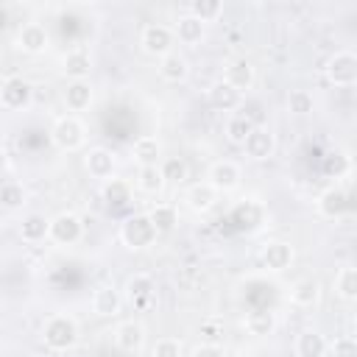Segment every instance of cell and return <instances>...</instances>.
<instances>
[{
    "instance_id": "obj_40",
    "label": "cell",
    "mask_w": 357,
    "mask_h": 357,
    "mask_svg": "<svg viewBox=\"0 0 357 357\" xmlns=\"http://www.w3.org/2000/svg\"><path fill=\"white\" fill-rule=\"evenodd\" d=\"M190 357H226V351H223V346H218V343H198Z\"/></svg>"
},
{
    "instance_id": "obj_39",
    "label": "cell",
    "mask_w": 357,
    "mask_h": 357,
    "mask_svg": "<svg viewBox=\"0 0 357 357\" xmlns=\"http://www.w3.org/2000/svg\"><path fill=\"white\" fill-rule=\"evenodd\" d=\"M181 351H184L181 340L167 335V337H159V340L153 343V349H151V357H181Z\"/></svg>"
},
{
    "instance_id": "obj_28",
    "label": "cell",
    "mask_w": 357,
    "mask_h": 357,
    "mask_svg": "<svg viewBox=\"0 0 357 357\" xmlns=\"http://www.w3.org/2000/svg\"><path fill=\"white\" fill-rule=\"evenodd\" d=\"M243 326H245V332L254 335V337H268V335H273V329H276V312H271V310H254V312L245 315Z\"/></svg>"
},
{
    "instance_id": "obj_36",
    "label": "cell",
    "mask_w": 357,
    "mask_h": 357,
    "mask_svg": "<svg viewBox=\"0 0 357 357\" xmlns=\"http://www.w3.org/2000/svg\"><path fill=\"white\" fill-rule=\"evenodd\" d=\"M159 170H162L165 181H176V184H181V181L187 178V162H184L181 156H162Z\"/></svg>"
},
{
    "instance_id": "obj_18",
    "label": "cell",
    "mask_w": 357,
    "mask_h": 357,
    "mask_svg": "<svg viewBox=\"0 0 357 357\" xmlns=\"http://www.w3.org/2000/svg\"><path fill=\"white\" fill-rule=\"evenodd\" d=\"M318 298H321V282L312 279V276L296 279V282L290 284V290H287V301H290L293 307H301V310L315 307Z\"/></svg>"
},
{
    "instance_id": "obj_38",
    "label": "cell",
    "mask_w": 357,
    "mask_h": 357,
    "mask_svg": "<svg viewBox=\"0 0 357 357\" xmlns=\"http://www.w3.org/2000/svg\"><path fill=\"white\" fill-rule=\"evenodd\" d=\"M0 204L8 206V209L22 206V204H25V190H22V184H17V181L0 184Z\"/></svg>"
},
{
    "instance_id": "obj_33",
    "label": "cell",
    "mask_w": 357,
    "mask_h": 357,
    "mask_svg": "<svg viewBox=\"0 0 357 357\" xmlns=\"http://www.w3.org/2000/svg\"><path fill=\"white\" fill-rule=\"evenodd\" d=\"M187 14L195 17V20H201L204 25L218 22L223 17V0H192L187 6Z\"/></svg>"
},
{
    "instance_id": "obj_11",
    "label": "cell",
    "mask_w": 357,
    "mask_h": 357,
    "mask_svg": "<svg viewBox=\"0 0 357 357\" xmlns=\"http://www.w3.org/2000/svg\"><path fill=\"white\" fill-rule=\"evenodd\" d=\"M240 148L251 162H268L276 153V134L268 126H254Z\"/></svg>"
},
{
    "instance_id": "obj_42",
    "label": "cell",
    "mask_w": 357,
    "mask_h": 357,
    "mask_svg": "<svg viewBox=\"0 0 357 357\" xmlns=\"http://www.w3.org/2000/svg\"><path fill=\"white\" fill-rule=\"evenodd\" d=\"M8 173V153H6V148H0V176H6Z\"/></svg>"
},
{
    "instance_id": "obj_17",
    "label": "cell",
    "mask_w": 357,
    "mask_h": 357,
    "mask_svg": "<svg viewBox=\"0 0 357 357\" xmlns=\"http://www.w3.org/2000/svg\"><path fill=\"white\" fill-rule=\"evenodd\" d=\"M153 290H156V284H153V279L148 273H134L126 282V298L137 310H145V307L153 304Z\"/></svg>"
},
{
    "instance_id": "obj_14",
    "label": "cell",
    "mask_w": 357,
    "mask_h": 357,
    "mask_svg": "<svg viewBox=\"0 0 357 357\" xmlns=\"http://www.w3.org/2000/svg\"><path fill=\"white\" fill-rule=\"evenodd\" d=\"M114 346L123 351V354H139L142 346H145V326L139 321H120L114 326Z\"/></svg>"
},
{
    "instance_id": "obj_8",
    "label": "cell",
    "mask_w": 357,
    "mask_h": 357,
    "mask_svg": "<svg viewBox=\"0 0 357 357\" xmlns=\"http://www.w3.org/2000/svg\"><path fill=\"white\" fill-rule=\"evenodd\" d=\"M240 181H243V170H240V165L231 162V159H218V162H212L209 170H206V184H209L218 195H220V192H234V190L240 187Z\"/></svg>"
},
{
    "instance_id": "obj_22",
    "label": "cell",
    "mask_w": 357,
    "mask_h": 357,
    "mask_svg": "<svg viewBox=\"0 0 357 357\" xmlns=\"http://www.w3.org/2000/svg\"><path fill=\"white\" fill-rule=\"evenodd\" d=\"M123 307V296L117 287L112 284H100L95 293H92V312L98 318H114Z\"/></svg>"
},
{
    "instance_id": "obj_21",
    "label": "cell",
    "mask_w": 357,
    "mask_h": 357,
    "mask_svg": "<svg viewBox=\"0 0 357 357\" xmlns=\"http://www.w3.org/2000/svg\"><path fill=\"white\" fill-rule=\"evenodd\" d=\"M156 70H159V78L167 81V84H181V81L190 78V61H187V56L178 53V50L162 56L159 64H156Z\"/></svg>"
},
{
    "instance_id": "obj_10",
    "label": "cell",
    "mask_w": 357,
    "mask_h": 357,
    "mask_svg": "<svg viewBox=\"0 0 357 357\" xmlns=\"http://www.w3.org/2000/svg\"><path fill=\"white\" fill-rule=\"evenodd\" d=\"M84 170L89 173V178L98 181H109L117 173V153L106 145H95L84 153Z\"/></svg>"
},
{
    "instance_id": "obj_35",
    "label": "cell",
    "mask_w": 357,
    "mask_h": 357,
    "mask_svg": "<svg viewBox=\"0 0 357 357\" xmlns=\"http://www.w3.org/2000/svg\"><path fill=\"white\" fill-rule=\"evenodd\" d=\"M103 201L109 206H123L131 201V184L123 178H109L103 181Z\"/></svg>"
},
{
    "instance_id": "obj_1",
    "label": "cell",
    "mask_w": 357,
    "mask_h": 357,
    "mask_svg": "<svg viewBox=\"0 0 357 357\" xmlns=\"http://www.w3.org/2000/svg\"><path fill=\"white\" fill-rule=\"evenodd\" d=\"M78 321L67 312H53L42 324V343L50 351H70L78 343Z\"/></svg>"
},
{
    "instance_id": "obj_30",
    "label": "cell",
    "mask_w": 357,
    "mask_h": 357,
    "mask_svg": "<svg viewBox=\"0 0 357 357\" xmlns=\"http://www.w3.org/2000/svg\"><path fill=\"white\" fill-rule=\"evenodd\" d=\"M47 223H50V218H45L42 212H31L20 223V237L25 243H42V240H47Z\"/></svg>"
},
{
    "instance_id": "obj_41",
    "label": "cell",
    "mask_w": 357,
    "mask_h": 357,
    "mask_svg": "<svg viewBox=\"0 0 357 357\" xmlns=\"http://www.w3.org/2000/svg\"><path fill=\"white\" fill-rule=\"evenodd\" d=\"M332 156H335V178H337L340 173L349 170V156L346 153H332ZM326 167H332V162H326Z\"/></svg>"
},
{
    "instance_id": "obj_16",
    "label": "cell",
    "mask_w": 357,
    "mask_h": 357,
    "mask_svg": "<svg viewBox=\"0 0 357 357\" xmlns=\"http://www.w3.org/2000/svg\"><path fill=\"white\" fill-rule=\"evenodd\" d=\"M346 206H349V192H346L343 187H337V184L326 187V190L318 195V201H315V212H318L321 218H326V220H337V218L346 212Z\"/></svg>"
},
{
    "instance_id": "obj_29",
    "label": "cell",
    "mask_w": 357,
    "mask_h": 357,
    "mask_svg": "<svg viewBox=\"0 0 357 357\" xmlns=\"http://www.w3.org/2000/svg\"><path fill=\"white\" fill-rule=\"evenodd\" d=\"M254 126H259V123H254V120H251L248 114H243V112H234V114H229V120H226V126H223V134H226V139H229L231 145H243Z\"/></svg>"
},
{
    "instance_id": "obj_32",
    "label": "cell",
    "mask_w": 357,
    "mask_h": 357,
    "mask_svg": "<svg viewBox=\"0 0 357 357\" xmlns=\"http://www.w3.org/2000/svg\"><path fill=\"white\" fill-rule=\"evenodd\" d=\"M332 287H335L337 298L354 301V298H357V268H354V265H340L337 273H335Z\"/></svg>"
},
{
    "instance_id": "obj_5",
    "label": "cell",
    "mask_w": 357,
    "mask_h": 357,
    "mask_svg": "<svg viewBox=\"0 0 357 357\" xmlns=\"http://www.w3.org/2000/svg\"><path fill=\"white\" fill-rule=\"evenodd\" d=\"M139 47H142V53H148L153 59H162V56L173 53L176 50L173 28L165 25V22H148V25H142V31H139Z\"/></svg>"
},
{
    "instance_id": "obj_26",
    "label": "cell",
    "mask_w": 357,
    "mask_h": 357,
    "mask_svg": "<svg viewBox=\"0 0 357 357\" xmlns=\"http://www.w3.org/2000/svg\"><path fill=\"white\" fill-rule=\"evenodd\" d=\"M184 201H187V206H190L192 212L204 215V212H209V209L218 204V192H215L206 181H195V184H190V187L184 190Z\"/></svg>"
},
{
    "instance_id": "obj_34",
    "label": "cell",
    "mask_w": 357,
    "mask_h": 357,
    "mask_svg": "<svg viewBox=\"0 0 357 357\" xmlns=\"http://www.w3.org/2000/svg\"><path fill=\"white\" fill-rule=\"evenodd\" d=\"M284 103H287V112L293 117H307V114L315 112V98H312L310 89H290Z\"/></svg>"
},
{
    "instance_id": "obj_13",
    "label": "cell",
    "mask_w": 357,
    "mask_h": 357,
    "mask_svg": "<svg viewBox=\"0 0 357 357\" xmlns=\"http://www.w3.org/2000/svg\"><path fill=\"white\" fill-rule=\"evenodd\" d=\"M61 73L67 75V81H86L89 73H92V53H89V47H84V45L70 47L61 56Z\"/></svg>"
},
{
    "instance_id": "obj_15",
    "label": "cell",
    "mask_w": 357,
    "mask_h": 357,
    "mask_svg": "<svg viewBox=\"0 0 357 357\" xmlns=\"http://www.w3.org/2000/svg\"><path fill=\"white\" fill-rule=\"evenodd\" d=\"M220 81H226L229 86H234L237 92L245 95V92L254 89V84H257V67H254L248 59H231V61L226 64Z\"/></svg>"
},
{
    "instance_id": "obj_7",
    "label": "cell",
    "mask_w": 357,
    "mask_h": 357,
    "mask_svg": "<svg viewBox=\"0 0 357 357\" xmlns=\"http://www.w3.org/2000/svg\"><path fill=\"white\" fill-rule=\"evenodd\" d=\"M33 100V86L22 75H8L0 81V109L6 112H22Z\"/></svg>"
},
{
    "instance_id": "obj_9",
    "label": "cell",
    "mask_w": 357,
    "mask_h": 357,
    "mask_svg": "<svg viewBox=\"0 0 357 357\" xmlns=\"http://www.w3.org/2000/svg\"><path fill=\"white\" fill-rule=\"evenodd\" d=\"M14 45L17 50H22L25 56H42L47 53L50 47V33L42 22H22L17 28V36H14Z\"/></svg>"
},
{
    "instance_id": "obj_23",
    "label": "cell",
    "mask_w": 357,
    "mask_h": 357,
    "mask_svg": "<svg viewBox=\"0 0 357 357\" xmlns=\"http://www.w3.org/2000/svg\"><path fill=\"white\" fill-rule=\"evenodd\" d=\"M326 335L318 329H301L293 340L296 357H326Z\"/></svg>"
},
{
    "instance_id": "obj_3",
    "label": "cell",
    "mask_w": 357,
    "mask_h": 357,
    "mask_svg": "<svg viewBox=\"0 0 357 357\" xmlns=\"http://www.w3.org/2000/svg\"><path fill=\"white\" fill-rule=\"evenodd\" d=\"M117 237H120V243H123L126 248H131V251H142V248L153 245L159 234H156V229L151 226L148 215H145V212H137V215H128V218L120 223Z\"/></svg>"
},
{
    "instance_id": "obj_24",
    "label": "cell",
    "mask_w": 357,
    "mask_h": 357,
    "mask_svg": "<svg viewBox=\"0 0 357 357\" xmlns=\"http://www.w3.org/2000/svg\"><path fill=\"white\" fill-rule=\"evenodd\" d=\"M131 159H134L139 167L159 165V162H162V142H159V137H153V134L137 137L134 145H131Z\"/></svg>"
},
{
    "instance_id": "obj_2",
    "label": "cell",
    "mask_w": 357,
    "mask_h": 357,
    "mask_svg": "<svg viewBox=\"0 0 357 357\" xmlns=\"http://www.w3.org/2000/svg\"><path fill=\"white\" fill-rule=\"evenodd\" d=\"M50 142L59 148V151H81L86 145V126L78 114H61L56 117L53 128H50Z\"/></svg>"
},
{
    "instance_id": "obj_31",
    "label": "cell",
    "mask_w": 357,
    "mask_h": 357,
    "mask_svg": "<svg viewBox=\"0 0 357 357\" xmlns=\"http://www.w3.org/2000/svg\"><path fill=\"white\" fill-rule=\"evenodd\" d=\"M134 184H137V190L145 192V195H159V192L165 190L167 181H165L159 165H148V167H139V170H137Z\"/></svg>"
},
{
    "instance_id": "obj_37",
    "label": "cell",
    "mask_w": 357,
    "mask_h": 357,
    "mask_svg": "<svg viewBox=\"0 0 357 357\" xmlns=\"http://www.w3.org/2000/svg\"><path fill=\"white\" fill-rule=\"evenodd\" d=\"M329 357H357V340L351 335H337L335 340L326 343Z\"/></svg>"
},
{
    "instance_id": "obj_25",
    "label": "cell",
    "mask_w": 357,
    "mask_h": 357,
    "mask_svg": "<svg viewBox=\"0 0 357 357\" xmlns=\"http://www.w3.org/2000/svg\"><path fill=\"white\" fill-rule=\"evenodd\" d=\"M173 36H176L181 45L195 47V45H201V39L206 36V25H204L201 20H195V17H190V14H181V17L173 22Z\"/></svg>"
},
{
    "instance_id": "obj_27",
    "label": "cell",
    "mask_w": 357,
    "mask_h": 357,
    "mask_svg": "<svg viewBox=\"0 0 357 357\" xmlns=\"http://www.w3.org/2000/svg\"><path fill=\"white\" fill-rule=\"evenodd\" d=\"M145 215H148L151 226L156 229V234H170V231L178 226V209H176V204L159 201V204H153Z\"/></svg>"
},
{
    "instance_id": "obj_20",
    "label": "cell",
    "mask_w": 357,
    "mask_h": 357,
    "mask_svg": "<svg viewBox=\"0 0 357 357\" xmlns=\"http://www.w3.org/2000/svg\"><path fill=\"white\" fill-rule=\"evenodd\" d=\"M206 98H209L212 109H218V112H237V109L245 103V95L237 92L234 86H229L226 81H215V84L209 86Z\"/></svg>"
},
{
    "instance_id": "obj_6",
    "label": "cell",
    "mask_w": 357,
    "mask_h": 357,
    "mask_svg": "<svg viewBox=\"0 0 357 357\" xmlns=\"http://www.w3.org/2000/svg\"><path fill=\"white\" fill-rule=\"evenodd\" d=\"M84 237V220L75 212H59L47 223V240L56 245H75Z\"/></svg>"
},
{
    "instance_id": "obj_12",
    "label": "cell",
    "mask_w": 357,
    "mask_h": 357,
    "mask_svg": "<svg viewBox=\"0 0 357 357\" xmlns=\"http://www.w3.org/2000/svg\"><path fill=\"white\" fill-rule=\"evenodd\" d=\"M259 259H262V268H265L268 273H284V271L293 265L296 251H293V245L284 243V240H271V243H265Z\"/></svg>"
},
{
    "instance_id": "obj_19",
    "label": "cell",
    "mask_w": 357,
    "mask_h": 357,
    "mask_svg": "<svg viewBox=\"0 0 357 357\" xmlns=\"http://www.w3.org/2000/svg\"><path fill=\"white\" fill-rule=\"evenodd\" d=\"M61 100H64V106L75 114V112H86L89 106H92V100H95V86H92V81L86 78V81H67V89L61 92Z\"/></svg>"
},
{
    "instance_id": "obj_4",
    "label": "cell",
    "mask_w": 357,
    "mask_h": 357,
    "mask_svg": "<svg viewBox=\"0 0 357 357\" xmlns=\"http://www.w3.org/2000/svg\"><path fill=\"white\" fill-rule=\"evenodd\" d=\"M324 75L332 86L337 89H351L357 84V56L354 50H335L329 59H326V67H324Z\"/></svg>"
}]
</instances>
